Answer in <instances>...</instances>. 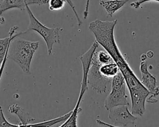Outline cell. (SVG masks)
I'll use <instances>...</instances> for the list:
<instances>
[{"mask_svg": "<svg viewBox=\"0 0 159 127\" xmlns=\"http://www.w3.org/2000/svg\"><path fill=\"white\" fill-rule=\"evenodd\" d=\"M109 118L114 126H135L137 117L128 109V105H120L109 110Z\"/></svg>", "mask_w": 159, "mask_h": 127, "instance_id": "8992f818", "label": "cell"}, {"mask_svg": "<svg viewBox=\"0 0 159 127\" xmlns=\"http://www.w3.org/2000/svg\"><path fill=\"white\" fill-rule=\"evenodd\" d=\"M99 46V43L96 40H95L91 47L86 51L84 53L80 56V59L82 64V69H83V77L81 83V88L80 91V94L76 103V105L73 110H72L71 114L68 119L65 121L62 125L60 126V127H76L77 126V119L79 113L81 111V108H80V104L82 102L83 96L88 90V71L90 68V65L92 60V58L94 53L97 50Z\"/></svg>", "mask_w": 159, "mask_h": 127, "instance_id": "3957f363", "label": "cell"}, {"mask_svg": "<svg viewBox=\"0 0 159 127\" xmlns=\"http://www.w3.org/2000/svg\"><path fill=\"white\" fill-rule=\"evenodd\" d=\"M39 42H32L22 38H13L11 42L8 58L14 61L25 73H30V64Z\"/></svg>", "mask_w": 159, "mask_h": 127, "instance_id": "7a4b0ae2", "label": "cell"}, {"mask_svg": "<svg viewBox=\"0 0 159 127\" xmlns=\"http://www.w3.org/2000/svg\"><path fill=\"white\" fill-rule=\"evenodd\" d=\"M89 2L90 0H86V5H85V8L83 12V17L84 19H86L89 14Z\"/></svg>", "mask_w": 159, "mask_h": 127, "instance_id": "7402d4cb", "label": "cell"}, {"mask_svg": "<svg viewBox=\"0 0 159 127\" xmlns=\"http://www.w3.org/2000/svg\"><path fill=\"white\" fill-rule=\"evenodd\" d=\"M99 70L103 76L111 79L120 71L117 64L114 61L102 64L99 68Z\"/></svg>", "mask_w": 159, "mask_h": 127, "instance_id": "4fadbf2b", "label": "cell"}, {"mask_svg": "<svg viewBox=\"0 0 159 127\" xmlns=\"http://www.w3.org/2000/svg\"><path fill=\"white\" fill-rule=\"evenodd\" d=\"M9 113H14L18 116L20 120V123L19 124V127L27 126V125L32 123V122L35 120V118L31 116L27 112H25L18 104L11 105L9 107Z\"/></svg>", "mask_w": 159, "mask_h": 127, "instance_id": "30bf717a", "label": "cell"}, {"mask_svg": "<svg viewBox=\"0 0 159 127\" xmlns=\"http://www.w3.org/2000/svg\"><path fill=\"white\" fill-rule=\"evenodd\" d=\"M127 95L125 93V85L120 88L111 89V91L106 97L104 102V108L109 110L111 108L120 106L129 105Z\"/></svg>", "mask_w": 159, "mask_h": 127, "instance_id": "ba28073f", "label": "cell"}, {"mask_svg": "<svg viewBox=\"0 0 159 127\" xmlns=\"http://www.w3.org/2000/svg\"><path fill=\"white\" fill-rule=\"evenodd\" d=\"M71 112H72V110L68 112L67 113H66L62 116H60L58 118H53V119L47 120V121H45L43 122L31 123V124H29V125H27V126H52L57 124L58 123H60L61 121L62 122L66 121L68 119V118L70 116Z\"/></svg>", "mask_w": 159, "mask_h": 127, "instance_id": "5bb4252c", "label": "cell"}, {"mask_svg": "<svg viewBox=\"0 0 159 127\" xmlns=\"http://www.w3.org/2000/svg\"><path fill=\"white\" fill-rule=\"evenodd\" d=\"M19 127V124L15 125L7 121L4 116L3 110L1 106H0V127Z\"/></svg>", "mask_w": 159, "mask_h": 127, "instance_id": "e0dca14e", "label": "cell"}, {"mask_svg": "<svg viewBox=\"0 0 159 127\" xmlns=\"http://www.w3.org/2000/svg\"><path fill=\"white\" fill-rule=\"evenodd\" d=\"M5 22V19L3 17L0 16V24H3Z\"/></svg>", "mask_w": 159, "mask_h": 127, "instance_id": "484cf974", "label": "cell"}, {"mask_svg": "<svg viewBox=\"0 0 159 127\" xmlns=\"http://www.w3.org/2000/svg\"><path fill=\"white\" fill-rule=\"evenodd\" d=\"M26 7L25 0H2L0 2V15L5 11L17 8L21 11H24Z\"/></svg>", "mask_w": 159, "mask_h": 127, "instance_id": "7c38bea8", "label": "cell"}, {"mask_svg": "<svg viewBox=\"0 0 159 127\" xmlns=\"http://www.w3.org/2000/svg\"><path fill=\"white\" fill-rule=\"evenodd\" d=\"M25 9L29 17V25L27 31L34 30L41 35L46 43L48 54L50 55L53 45L60 43V32L63 30V28L61 27L50 28L45 26L35 17L27 4H26Z\"/></svg>", "mask_w": 159, "mask_h": 127, "instance_id": "277c9868", "label": "cell"}, {"mask_svg": "<svg viewBox=\"0 0 159 127\" xmlns=\"http://www.w3.org/2000/svg\"><path fill=\"white\" fill-rule=\"evenodd\" d=\"M66 2L68 4V5L70 6V7L71 8V9H72V11H73V13H74V14H75V17H76V18L77 22H78V26L81 25L82 24H83V22H82L81 20L80 19V17H79L78 13H77V11H76V8H75V5H74L73 2L72 1V0H66Z\"/></svg>", "mask_w": 159, "mask_h": 127, "instance_id": "ac0fdd59", "label": "cell"}, {"mask_svg": "<svg viewBox=\"0 0 159 127\" xmlns=\"http://www.w3.org/2000/svg\"><path fill=\"white\" fill-rule=\"evenodd\" d=\"M101 65L102 64L98 60L94 52L88 71V83L94 90L99 94H102L106 92L107 84L111 83L112 80V79L103 76L100 72L99 68Z\"/></svg>", "mask_w": 159, "mask_h": 127, "instance_id": "5b68a950", "label": "cell"}, {"mask_svg": "<svg viewBox=\"0 0 159 127\" xmlns=\"http://www.w3.org/2000/svg\"><path fill=\"white\" fill-rule=\"evenodd\" d=\"M147 58V56L146 54H142L140 57V61H145L146 59Z\"/></svg>", "mask_w": 159, "mask_h": 127, "instance_id": "d4e9b609", "label": "cell"}, {"mask_svg": "<svg viewBox=\"0 0 159 127\" xmlns=\"http://www.w3.org/2000/svg\"><path fill=\"white\" fill-rule=\"evenodd\" d=\"M66 0H49V9L50 11H58L64 8Z\"/></svg>", "mask_w": 159, "mask_h": 127, "instance_id": "2e32d148", "label": "cell"}, {"mask_svg": "<svg viewBox=\"0 0 159 127\" xmlns=\"http://www.w3.org/2000/svg\"><path fill=\"white\" fill-rule=\"evenodd\" d=\"M95 54H96L98 60L101 64H107V63H111V62L114 61L111 56L106 51L101 50L99 51H96V50Z\"/></svg>", "mask_w": 159, "mask_h": 127, "instance_id": "9a60e30c", "label": "cell"}, {"mask_svg": "<svg viewBox=\"0 0 159 127\" xmlns=\"http://www.w3.org/2000/svg\"><path fill=\"white\" fill-rule=\"evenodd\" d=\"M129 0H101L99 4L104 9L108 16L112 17L113 14L122 7H123Z\"/></svg>", "mask_w": 159, "mask_h": 127, "instance_id": "8fae6325", "label": "cell"}, {"mask_svg": "<svg viewBox=\"0 0 159 127\" xmlns=\"http://www.w3.org/2000/svg\"><path fill=\"white\" fill-rule=\"evenodd\" d=\"M25 4L28 6L32 4H37L39 6L44 5L48 3L49 0H25Z\"/></svg>", "mask_w": 159, "mask_h": 127, "instance_id": "d6986e66", "label": "cell"}, {"mask_svg": "<svg viewBox=\"0 0 159 127\" xmlns=\"http://www.w3.org/2000/svg\"><path fill=\"white\" fill-rule=\"evenodd\" d=\"M117 22V19L112 21L96 19L89 23V29L99 45L111 56L122 73L130 95L132 113L142 116L145 112V104L150 92L130 68L116 43L114 28Z\"/></svg>", "mask_w": 159, "mask_h": 127, "instance_id": "6da1fadb", "label": "cell"}, {"mask_svg": "<svg viewBox=\"0 0 159 127\" xmlns=\"http://www.w3.org/2000/svg\"><path fill=\"white\" fill-rule=\"evenodd\" d=\"M140 71L141 73V82L150 92L146 102L152 103L157 102L158 100L155 97L159 95V87L157 85L156 77L148 71L146 61H141Z\"/></svg>", "mask_w": 159, "mask_h": 127, "instance_id": "52a82bcc", "label": "cell"}, {"mask_svg": "<svg viewBox=\"0 0 159 127\" xmlns=\"http://www.w3.org/2000/svg\"><path fill=\"white\" fill-rule=\"evenodd\" d=\"M148 1H157L159 2V0H137L136 1H134L130 3V6L135 9H138L141 4H142L144 2H148Z\"/></svg>", "mask_w": 159, "mask_h": 127, "instance_id": "ffe728a7", "label": "cell"}, {"mask_svg": "<svg viewBox=\"0 0 159 127\" xmlns=\"http://www.w3.org/2000/svg\"><path fill=\"white\" fill-rule=\"evenodd\" d=\"M17 28H18V27L16 25L12 27L9 30V36L4 38H0V69L2 64L3 59L4 58V56L6 55V53L7 50L9 48L12 40L16 37H19L26 33V32H20L19 33L14 35Z\"/></svg>", "mask_w": 159, "mask_h": 127, "instance_id": "9c48e42d", "label": "cell"}, {"mask_svg": "<svg viewBox=\"0 0 159 127\" xmlns=\"http://www.w3.org/2000/svg\"><path fill=\"white\" fill-rule=\"evenodd\" d=\"M147 58H152L153 56V53L152 51H148L147 53Z\"/></svg>", "mask_w": 159, "mask_h": 127, "instance_id": "cb8c5ba5", "label": "cell"}, {"mask_svg": "<svg viewBox=\"0 0 159 127\" xmlns=\"http://www.w3.org/2000/svg\"><path fill=\"white\" fill-rule=\"evenodd\" d=\"M96 122L97 123H98L99 125H102V126H114L113 125H111V124H109V123H106L100 120H96Z\"/></svg>", "mask_w": 159, "mask_h": 127, "instance_id": "603a6c76", "label": "cell"}, {"mask_svg": "<svg viewBox=\"0 0 159 127\" xmlns=\"http://www.w3.org/2000/svg\"><path fill=\"white\" fill-rule=\"evenodd\" d=\"M8 51H9V49L7 50L6 53V55L4 56V58L3 59V61H2V64L1 66V69H0V80H1V76H2V72H3V71L4 69V68H5V64H6V61H7V59L8 58Z\"/></svg>", "mask_w": 159, "mask_h": 127, "instance_id": "44dd1931", "label": "cell"}]
</instances>
